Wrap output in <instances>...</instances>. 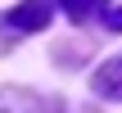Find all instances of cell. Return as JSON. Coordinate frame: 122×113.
Wrapping results in <instances>:
<instances>
[{"label": "cell", "mask_w": 122, "mask_h": 113, "mask_svg": "<svg viewBox=\"0 0 122 113\" xmlns=\"http://www.w3.org/2000/svg\"><path fill=\"white\" fill-rule=\"evenodd\" d=\"M50 14H54L50 0H23V5L9 14V27H14V32H41V27L50 23Z\"/></svg>", "instance_id": "6da1fadb"}, {"label": "cell", "mask_w": 122, "mask_h": 113, "mask_svg": "<svg viewBox=\"0 0 122 113\" xmlns=\"http://www.w3.org/2000/svg\"><path fill=\"white\" fill-rule=\"evenodd\" d=\"M95 95H104V100H122V54L109 59V63L95 72Z\"/></svg>", "instance_id": "7a4b0ae2"}, {"label": "cell", "mask_w": 122, "mask_h": 113, "mask_svg": "<svg viewBox=\"0 0 122 113\" xmlns=\"http://www.w3.org/2000/svg\"><path fill=\"white\" fill-rule=\"evenodd\" d=\"M59 5H63V14H68L72 23H91V18H104V14H109V9H104L109 0H59Z\"/></svg>", "instance_id": "3957f363"}, {"label": "cell", "mask_w": 122, "mask_h": 113, "mask_svg": "<svg viewBox=\"0 0 122 113\" xmlns=\"http://www.w3.org/2000/svg\"><path fill=\"white\" fill-rule=\"evenodd\" d=\"M104 23H109V27H113V32H122V9H118V14H113V9H109V14H104Z\"/></svg>", "instance_id": "277c9868"}]
</instances>
